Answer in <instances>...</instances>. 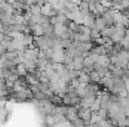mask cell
I'll return each mask as SVG.
<instances>
[{
  "instance_id": "cell-15",
  "label": "cell",
  "mask_w": 129,
  "mask_h": 127,
  "mask_svg": "<svg viewBox=\"0 0 129 127\" xmlns=\"http://www.w3.org/2000/svg\"><path fill=\"white\" fill-rule=\"evenodd\" d=\"M15 1H16V0H6V4H10V5H13Z\"/></svg>"
},
{
  "instance_id": "cell-1",
  "label": "cell",
  "mask_w": 129,
  "mask_h": 127,
  "mask_svg": "<svg viewBox=\"0 0 129 127\" xmlns=\"http://www.w3.org/2000/svg\"><path fill=\"white\" fill-rule=\"evenodd\" d=\"M91 116H93V111L90 108H84V107H80L79 111H78V117L82 118L84 122H89L91 120Z\"/></svg>"
},
{
  "instance_id": "cell-12",
  "label": "cell",
  "mask_w": 129,
  "mask_h": 127,
  "mask_svg": "<svg viewBox=\"0 0 129 127\" xmlns=\"http://www.w3.org/2000/svg\"><path fill=\"white\" fill-rule=\"evenodd\" d=\"M4 56H5V59H6L8 61H13L14 59L18 57V54H16V51H6V52L4 54Z\"/></svg>"
},
{
  "instance_id": "cell-13",
  "label": "cell",
  "mask_w": 129,
  "mask_h": 127,
  "mask_svg": "<svg viewBox=\"0 0 129 127\" xmlns=\"http://www.w3.org/2000/svg\"><path fill=\"white\" fill-rule=\"evenodd\" d=\"M44 52H45V59H48L49 61L53 59V56H54V54H55L54 49H46V50H44Z\"/></svg>"
},
{
  "instance_id": "cell-11",
  "label": "cell",
  "mask_w": 129,
  "mask_h": 127,
  "mask_svg": "<svg viewBox=\"0 0 129 127\" xmlns=\"http://www.w3.org/2000/svg\"><path fill=\"white\" fill-rule=\"evenodd\" d=\"M90 82H100L102 81V77L99 76V74L94 70V71H91L90 74Z\"/></svg>"
},
{
  "instance_id": "cell-7",
  "label": "cell",
  "mask_w": 129,
  "mask_h": 127,
  "mask_svg": "<svg viewBox=\"0 0 129 127\" xmlns=\"http://www.w3.org/2000/svg\"><path fill=\"white\" fill-rule=\"evenodd\" d=\"M31 33L35 35V36H43L44 35V29L40 24H37L34 26H31Z\"/></svg>"
},
{
  "instance_id": "cell-10",
  "label": "cell",
  "mask_w": 129,
  "mask_h": 127,
  "mask_svg": "<svg viewBox=\"0 0 129 127\" xmlns=\"http://www.w3.org/2000/svg\"><path fill=\"white\" fill-rule=\"evenodd\" d=\"M30 11H31L33 15H39V14H42V5H39V4L31 5V6H30Z\"/></svg>"
},
{
  "instance_id": "cell-8",
  "label": "cell",
  "mask_w": 129,
  "mask_h": 127,
  "mask_svg": "<svg viewBox=\"0 0 129 127\" xmlns=\"http://www.w3.org/2000/svg\"><path fill=\"white\" fill-rule=\"evenodd\" d=\"M48 64H49L48 59H38L37 60V67L39 69V71H45Z\"/></svg>"
},
{
  "instance_id": "cell-3",
  "label": "cell",
  "mask_w": 129,
  "mask_h": 127,
  "mask_svg": "<svg viewBox=\"0 0 129 127\" xmlns=\"http://www.w3.org/2000/svg\"><path fill=\"white\" fill-rule=\"evenodd\" d=\"M95 64H98L100 67H109V65H110V57L108 55H99V57H98V60H96Z\"/></svg>"
},
{
  "instance_id": "cell-2",
  "label": "cell",
  "mask_w": 129,
  "mask_h": 127,
  "mask_svg": "<svg viewBox=\"0 0 129 127\" xmlns=\"http://www.w3.org/2000/svg\"><path fill=\"white\" fill-rule=\"evenodd\" d=\"M39 49L38 47H33V49H26L25 50V54H24V57L26 60H31V61H37L38 60V56H39Z\"/></svg>"
},
{
  "instance_id": "cell-9",
  "label": "cell",
  "mask_w": 129,
  "mask_h": 127,
  "mask_svg": "<svg viewBox=\"0 0 129 127\" xmlns=\"http://www.w3.org/2000/svg\"><path fill=\"white\" fill-rule=\"evenodd\" d=\"M105 25H107V21H105L103 18H102V19H96V20H95V28H94V29L102 31V30L105 29Z\"/></svg>"
},
{
  "instance_id": "cell-14",
  "label": "cell",
  "mask_w": 129,
  "mask_h": 127,
  "mask_svg": "<svg viewBox=\"0 0 129 127\" xmlns=\"http://www.w3.org/2000/svg\"><path fill=\"white\" fill-rule=\"evenodd\" d=\"M73 127H84V121L79 117H77L74 121H73Z\"/></svg>"
},
{
  "instance_id": "cell-6",
  "label": "cell",
  "mask_w": 129,
  "mask_h": 127,
  "mask_svg": "<svg viewBox=\"0 0 129 127\" xmlns=\"http://www.w3.org/2000/svg\"><path fill=\"white\" fill-rule=\"evenodd\" d=\"M73 65H74V70L82 71L84 69V59L83 57H74Z\"/></svg>"
},
{
  "instance_id": "cell-5",
  "label": "cell",
  "mask_w": 129,
  "mask_h": 127,
  "mask_svg": "<svg viewBox=\"0 0 129 127\" xmlns=\"http://www.w3.org/2000/svg\"><path fill=\"white\" fill-rule=\"evenodd\" d=\"M77 79L79 80V82L83 85V86H86L88 84H90V75L84 72V71H80L79 72V76Z\"/></svg>"
},
{
  "instance_id": "cell-4",
  "label": "cell",
  "mask_w": 129,
  "mask_h": 127,
  "mask_svg": "<svg viewBox=\"0 0 129 127\" xmlns=\"http://www.w3.org/2000/svg\"><path fill=\"white\" fill-rule=\"evenodd\" d=\"M64 59H65V51L64 50H60V51H55L51 61L53 62H56V64H64Z\"/></svg>"
}]
</instances>
